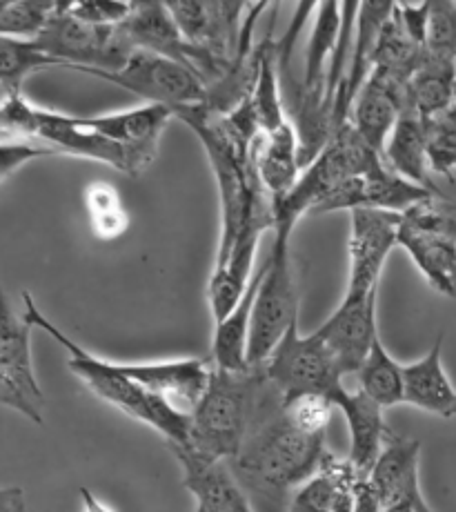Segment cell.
<instances>
[{"label": "cell", "mask_w": 456, "mask_h": 512, "mask_svg": "<svg viewBox=\"0 0 456 512\" xmlns=\"http://www.w3.org/2000/svg\"><path fill=\"white\" fill-rule=\"evenodd\" d=\"M325 435H307L287 419L283 395L267 379L250 432L230 466L252 495L281 504L323 468Z\"/></svg>", "instance_id": "6da1fadb"}, {"label": "cell", "mask_w": 456, "mask_h": 512, "mask_svg": "<svg viewBox=\"0 0 456 512\" xmlns=\"http://www.w3.org/2000/svg\"><path fill=\"white\" fill-rule=\"evenodd\" d=\"M23 301V314L27 321L32 323L34 328L49 334V337L67 352L69 372L76 374V379L81 381L94 397L105 401L107 406L121 410L123 415L130 419L150 426L158 435H163L167 443H181L183 446V443L190 441V415H183V412L172 408L170 403L163 401L161 397H156L143 386H138L136 381H132L121 370V363L96 357V354L85 350L81 343L69 339L61 328L54 326V323L36 308L32 294L23 292Z\"/></svg>", "instance_id": "7a4b0ae2"}, {"label": "cell", "mask_w": 456, "mask_h": 512, "mask_svg": "<svg viewBox=\"0 0 456 512\" xmlns=\"http://www.w3.org/2000/svg\"><path fill=\"white\" fill-rule=\"evenodd\" d=\"M265 383L263 366L247 372L212 368L210 386L190 417V441L183 446L207 459L232 461L250 432Z\"/></svg>", "instance_id": "3957f363"}, {"label": "cell", "mask_w": 456, "mask_h": 512, "mask_svg": "<svg viewBox=\"0 0 456 512\" xmlns=\"http://www.w3.org/2000/svg\"><path fill=\"white\" fill-rule=\"evenodd\" d=\"M3 141H27L41 145L49 156L67 154L101 161L132 176V161L121 145L105 139L83 123L81 116L45 110L29 103L23 94L3 96L0 107Z\"/></svg>", "instance_id": "277c9868"}, {"label": "cell", "mask_w": 456, "mask_h": 512, "mask_svg": "<svg viewBox=\"0 0 456 512\" xmlns=\"http://www.w3.org/2000/svg\"><path fill=\"white\" fill-rule=\"evenodd\" d=\"M388 163L379 152L361 139L348 121L339 125L323 152L305 167L294 190L279 201H272L274 232H294L301 216L314 210L330 196L343 181L381 170Z\"/></svg>", "instance_id": "5b68a950"}, {"label": "cell", "mask_w": 456, "mask_h": 512, "mask_svg": "<svg viewBox=\"0 0 456 512\" xmlns=\"http://www.w3.org/2000/svg\"><path fill=\"white\" fill-rule=\"evenodd\" d=\"M290 232H274L270 254L265 256L263 279L256 294L250 334V366L261 368L279 343L299 321V290H296Z\"/></svg>", "instance_id": "8992f818"}, {"label": "cell", "mask_w": 456, "mask_h": 512, "mask_svg": "<svg viewBox=\"0 0 456 512\" xmlns=\"http://www.w3.org/2000/svg\"><path fill=\"white\" fill-rule=\"evenodd\" d=\"M399 248L436 292L456 299V205L441 196L403 212Z\"/></svg>", "instance_id": "52a82bcc"}, {"label": "cell", "mask_w": 456, "mask_h": 512, "mask_svg": "<svg viewBox=\"0 0 456 512\" xmlns=\"http://www.w3.org/2000/svg\"><path fill=\"white\" fill-rule=\"evenodd\" d=\"M34 43L72 72H121L136 52L121 25L101 27L85 23L72 14V3H58L52 21Z\"/></svg>", "instance_id": "ba28073f"}, {"label": "cell", "mask_w": 456, "mask_h": 512, "mask_svg": "<svg viewBox=\"0 0 456 512\" xmlns=\"http://www.w3.org/2000/svg\"><path fill=\"white\" fill-rule=\"evenodd\" d=\"M263 370L283 399L321 395L334 401L345 390L339 359L316 332L301 334L299 321L287 330Z\"/></svg>", "instance_id": "9c48e42d"}, {"label": "cell", "mask_w": 456, "mask_h": 512, "mask_svg": "<svg viewBox=\"0 0 456 512\" xmlns=\"http://www.w3.org/2000/svg\"><path fill=\"white\" fill-rule=\"evenodd\" d=\"M32 323L3 297L0 305V403L43 426L45 395L32 361Z\"/></svg>", "instance_id": "30bf717a"}, {"label": "cell", "mask_w": 456, "mask_h": 512, "mask_svg": "<svg viewBox=\"0 0 456 512\" xmlns=\"http://www.w3.org/2000/svg\"><path fill=\"white\" fill-rule=\"evenodd\" d=\"M78 74L101 78V81L136 94L145 103L167 105L172 110L207 103V85L201 76L187 70L181 63L170 61V58L138 52V49L121 72L78 70Z\"/></svg>", "instance_id": "8fae6325"}, {"label": "cell", "mask_w": 456, "mask_h": 512, "mask_svg": "<svg viewBox=\"0 0 456 512\" xmlns=\"http://www.w3.org/2000/svg\"><path fill=\"white\" fill-rule=\"evenodd\" d=\"M401 214L359 208L350 212V297H365V294L379 292V281L385 268V261L392 248L399 245Z\"/></svg>", "instance_id": "7c38bea8"}, {"label": "cell", "mask_w": 456, "mask_h": 512, "mask_svg": "<svg viewBox=\"0 0 456 512\" xmlns=\"http://www.w3.org/2000/svg\"><path fill=\"white\" fill-rule=\"evenodd\" d=\"M83 123L98 134H103L130 154L132 176L145 172L161 143V134L167 123L174 121L176 114L172 107L145 103L130 112H116L105 116H81Z\"/></svg>", "instance_id": "4fadbf2b"}, {"label": "cell", "mask_w": 456, "mask_h": 512, "mask_svg": "<svg viewBox=\"0 0 456 512\" xmlns=\"http://www.w3.org/2000/svg\"><path fill=\"white\" fill-rule=\"evenodd\" d=\"M376 297H379V292L365 294V297L345 294L339 308L325 319L319 330H314L327 343V348L334 352V357L339 359L345 377L361 370L374 341L379 339Z\"/></svg>", "instance_id": "5bb4252c"}, {"label": "cell", "mask_w": 456, "mask_h": 512, "mask_svg": "<svg viewBox=\"0 0 456 512\" xmlns=\"http://www.w3.org/2000/svg\"><path fill=\"white\" fill-rule=\"evenodd\" d=\"M183 468V486L196 499L201 512H254L247 490L236 479L230 461L207 459L190 446L167 443Z\"/></svg>", "instance_id": "9a60e30c"}, {"label": "cell", "mask_w": 456, "mask_h": 512, "mask_svg": "<svg viewBox=\"0 0 456 512\" xmlns=\"http://www.w3.org/2000/svg\"><path fill=\"white\" fill-rule=\"evenodd\" d=\"M212 368V361L196 357L154 363H121V370L138 386L190 417L210 386Z\"/></svg>", "instance_id": "2e32d148"}, {"label": "cell", "mask_w": 456, "mask_h": 512, "mask_svg": "<svg viewBox=\"0 0 456 512\" xmlns=\"http://www.w3.org/2000/svg\"><path fill=\"white\" fill-rule=\"evenodd\" d=\"M403 112H410V85L372 72L352 105L350 123L374 152L383 156L392 130Z\"/></svg>", "instance_id": "e0dca14e"}, {"label": "cell", "mask_w": 456, "mask_h": 512, "mask_svg": "<svg viewBox=\"0 0 456 512\" xmlns=\"http://www.w3.org/2000/svg\"><path fill=\"white\" fill-rule=\"evenodd\" d=\"M267 230L274 232V219L270 216L252 221L239 236L227 261L214 265L210 283H207V301H210L214 323L223 321L245 297L256 274V252H259L261 239Z\"/></svg>", "instance_id": "ac0fdd59"}, {"label": "cell", "mask_w": 456, "mask_h": 512, "mask_svg": "<svg viewBox=\"0 0 456 512\" xmlns=\"http://www.w3.org/2000/svg\"><path fill=\"white\" fill-rule=\"evenodd\" d=\"M336 408L343 412L345 423L350 430V455L348 461L354 466L356 475L368 479L383 452L385 437L390 428L383 421V408L374 403L368 395L356 390L345 388L339 397L334 399Z\"/></svg>", "instance_id": "d6986e66"}, {"label": "cell", "mask_w": 456, "mask_h": 512, "mask_svg": "<svg viewBox=\"0 0 456 512\" xmlns=\"http://www.w3.org/2000/svg\"><path fill=\"white\" fill-rule=\"evenodd\" d=\"M254 167L272 201H279L294 190L303 174V165L299 132L292 121H285L279 130L256 139Z\"/></svg>", "instance_id": "ffe728a7"}, {"label": "cell", "mask_w": 456, "mask_h": 512, "mask_svg": "<svg viewBox=\"0 0 456 512\" xmlns=\"http://www.w3.org/2000/svg\"><path fill=\"white\" fill-rule=\"evenodd\" d=\"M419 459H421V443L410 437L388 432L383 443V452L372 475L368 477L374 490L379 492L383 501V510L396 504L405 497L419 495Z\"/></svg>", "instance_id": "44dd1931"}, {"label": "cell", "mask_w": 456, "mask_h": 512, "mask_svg": "<svg viewBox=\"0 0 456 512\" xmlns=\"http://www.w3.org/2000/svg\"><path fill=\"white\" fill-rule=\"evenodd\" d=\"M405 403L436 417H456V388L443 368V334L423 359L403 366Z\"/></svg>", "instance_id": "7402d4cb"}, {"label": "cell", "mask_w": 456, "mask_h": 512, "mask_svg": "<svg viewBox=\"0 0 456 512\" xmlns=\"http://www.w3.org/2000/svg\"><path fill=\"white\" fill-rule=\"evenodd\" d=\"M263 279V265L256 268L254 279L247 288L239 305L227 314L223 321L214 323L212 341V366L225 372H247L250 366V334H252V314L256 294Z\"/></svg>", "instance_id": "603a6c76"}, {"label": "cell", "mask_w": 456, "mask_h": 512, "mask_svg": "<svg viewBox=\"0 0 456 512\" xmlns=\"http://www.w3.org/2000/svg\"><path fill=\"white\" fill-rule=\"evenodd\" d=\"M383 161L403 179L441 194L430 181L432 170L428 159V127L416 112L410 110L401 114L399 123L390 134L388 145H385Z\"/></svg>", "instance_id": "cb8c5ba5"}, {"label": "cell", "mask_w": 456, "mask_h": 512, "mask_svg": "<svg viewBox=\"0 0 456 512\" xmlns=\"http://www.w3.org/2000/svg\"><path fill=\"white\" fill-rule=\"evenodd\" d=\"M456 58L434 56L425 52L419 70L410 81V110L423 121L450 110L454 105Z\"/></svg>", "instance_id": "d4e9b609"}, {"label": "cell", "mask_w": 456, "mask_h": 512, "mask_svg": "<svg viewBox=\"0 0 456 512\" xmlns=\"http://www.w3.org/2000/svg\"><path fill=\"white\" fill-rule=\"evenodd\" d=\"M356 379H359V390L363 395L379 403L383 410L405 403L403 366L385 350L381 337L374 341L368 359L363 361L361 370L356 372Z\"/></svg>", "instance_id": "484cf974"}, {"label": "cell", "mask_w": 456, "mask_h": 512, "mask_svg": "<svg viewBox=\"0 0 456 512\" xmlns=\"http://www.w3.org/2000/svg\"><path fill=\"white\" fill-rule=\"evenodd\" d=\"M352 479L361 477L356 475L350 461L339 459L332 452H327L321 472L294 492L290 510L287 512H332L341 488Z\"/></svg>", "instance_id": "4316f807"}, {"label": "cell", "mask_w": 456, "mask_h": 512, "mask_svg": "<svg viewBox=\"0 0 456 512\" xmlns=\"http://www.w3.org/2000/svg\"><path fill=\"white\" fill-rule=\"evenodd\" d=\"M45 67L63 65L45 54L34 41L0 36V87H3V96L23 94V83L27 81V76L36 70H45Z\"/></svg>", "instance_id": "83f0119b"}, {"label": "cell", "mask_w": 456, "mask_h": 512, "mask_svg": "<svg viewBox=\"0 0 456 512\" xmlns=\"http://www.w3.org/2000/svg\"><path fill=\"white\" fill-rule=\"evenodd\" d=\"M430 170L448 181L456 176V105L425 121Z\"/></svg>", "instance_id": "f1b7e54d"}, {"label": "cell", "mask_w": 456, "mask_h": 512, "mask_svg": "<svg viewBox=\"0 0 456 512\" xmlns=\"http://www.w3.org/2000/svg\"><path fill=\"white\" fill-rule=\"evenodd\" d=\"M56 9L58 3H5L0 7V36L36 41Z\"/></svg>", "instance_id": "f546056e"}, {"label": "cell", "mask_w": 456, "mask_h": 512, "mask_svg": "<svg viewBox=\"0 0 456 512\" xmlns=\"http://www.w3.org/2000/svg\"><path fill=\"white\" fill-rule=\"evenodd\" d=\"M283 410L287 419L307 435H325L336 406L332 399L321 395H301L283 399Z\"/></svg>", "instance_id": "4dcf8cb0"}, {"label": "cell", "mask_w": 456, "mask_h": 512, "mask_svg": "<svg viewBox=\"0 0 456 512\" xmlns=\"http://www.w3.org/2000/svg\"><path fill=\"white\" fill-rule=\"evenodd\" d=\"M425 52L456 58V3H430Z\"/></svg>", "instance_id": "1f68e13d"}, {"label": "cell", "mask_w": 456, "mask_h": 512, "mask_svg": "<svg viewBox=\"0 0 456 512\" xmlns=\"http://www.w3.org/2000/svg\"><path fill=\"white\" fill-rule=\"evenodd\" d=\"M87 196H89V210H92V216H94V225L96 230L101 232V236H116L125 228L127 219L112 187L94 185Z\"/></svg>", "instance_id": "d6a6232c"}, {"label": "cell", "mask_w": 456, "mask_h": 512, "mask_svg": "<svg viewBox=\"0 0 456 512\" xmlns=\"http://www.w3.org/2000/svg\"><path fill=\"white\" fill-rule=\"evenodd\" d=\"M134 3H72V14L76 18H81L85 23L92 25H101V27H118L127 21V16L132 14Z\"/></svg>", "instance_id": "836d02e7"}, {"label": "cell", "mask_w": 456, "mask_h": 512, "mask_svg": "<svg viewBox=\"0 0 456 512\" xmlns=\"http://www.w3.org/2000/svg\"><path fill=\"white\" fill-rule=\"evenodd\" d=\"M0 156H3V161H0V174H3V179L7 181L9 174L18 170L21 165H25L27 161L41 159V156H49V154L36 143L3 141V150H0Z\"/></svg>", "instance_id": "e575fe53"}, {"label": "cell", "mask_w": 456, "mask_h": 512, "mask_svg": "<svg viewBox=\"0 0 456 512\" xmlns=\"http://www.w3.org/2000/svg\"><path fill=\"white\" fill-rule=\"evenodd\" d=\"M354 512H383V501L370 479H359L354 486Z\"/></svg>", "instance_id": "d590c367"}, {"label": "cell", "mask_w": 456, "mask_h": 512, "mask_svg": "<svg viewBox=\"0 0 456 512\" xmlns=\"http://www.w3.org/2000/svg\"><path fill=\"white\" fill-rule=\"evenodd\" d=\"M383 512H434V510L428 506V501L423 499V492H419V495L396 501V504L388 506Z\"/></svg>", "instance_id": "8d00e7d4"}, {"label": "cell", "mask_w": 456, "mask_h": 512, "mask_svg": "<svg viewBox=\"0 0 456 512\" xmlns=\"http://www.w3.org/2000/svg\"><path fill=\"white\" fill-rule=\"evenodd\" d=\"M0 512H23L25 501H23V490L21 488H5L3 495H0Z\"/></svg>", "instance_id": "74e56055"}, {"label": "cell", "mask_w": 456, "mask_h": 512, "mask_svg": "<svg viewBox=\"0 0 456 512\" xmlns=\"http://www.w3.org/2000/svg\"><path fill=\"white\" fill-rule=\"evenodd\" d=\"M454 105H456V87H454Z\"/></svg>", "instance_id": "f35d334b"}]
</instances>
